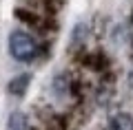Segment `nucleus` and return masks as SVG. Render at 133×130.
<instances>
[{"label": "nucleus", "mask_w": 133, "mask_h": 130, "mask_svg": "<svg viewBox=\"0 0 133 130\" xmlns=\"http://www.w3.org/2000/svg\"><path fill=\"white\" fill-rule=\"evenodd\" d=\"M107 130H133V117L127 112H118L109 119Z\"/></svg>", "instance_id": "f03ea898"}, {"label": "nucleus", "mask_w": 133, "mask_h": 130, "mask_svg": "<svg viewBox=\"0 0 133 130\" xmlns=\"http://www.w3.org/2000/svg\"><path fill=\"white\" fill-rule=\"evenodd\" d=\"M53 90H56L58 95H64L66 93V77H64V75H58V77L53 79Z\"/></svg>", "instance_id": "39448f33"}, {"label": "nucleus", "mask_w": 133, "mask_h": 130, "mask_svg": "<svg viewBox=\"0 0 133 130\" xmlns=\"http://www.w3.org/2000/svg\"><path fill=\"white\" fill-rule=\"evenodd\" d=\"M29 82H31V75H29V73H22V75H18V77H14L9 82V93L11 95H18V97H20V95H24Z\"/></svg>", "instance_id": "7ed1b4c3"}, {"label": "nucleus", "mask_w": 133, "mask_h": 130, "mask_svg": "<svg viewBox=\"0 0 133 130\" xmlns=\"http://www.w3.org/2000/svg\"><path fill=\"white\" fill-rule=\"evenodd\" d=\"M9 53L18 62H31L38 53V44L27 31H14L9 35Z\"/></svg>", "instance_id": "f257e3e1"}, {"label": "nucleus", "mask_w": 133, "mask_h": 130, "mask_svg": "<svg viewBox=\"0 0 133 130\" xmlns=\"http://www.w3.org/2000/svg\"><path fill=\"white\" fill-rule=\"evenodd\" d=\"M9 130H29V121H27V115L24 112H20V110H16V112H11L9 115Z\"/></svg>", "instance_id": "20e7f679"}]
</instances>
